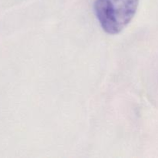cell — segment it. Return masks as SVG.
Returning a JSON list of instances; mask_svg holds the SVG:
<instances>
[{
  "label": "cell",
  "mask_w": 158,
  "mask_h": 158,
  "mask_svg": "<svg viewBox=\"0 0 158 158\" xmlns=\"http://www.w3.org/2000/svg\"><path fill=\"white\" fill-rule=\"evenodd\" d=\"M139 0H96L94 12L102 29L111 35L120 33L137 12Z\"/></svg>",
  "instance_id": "cell-1"
}]
</instances>
